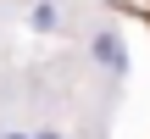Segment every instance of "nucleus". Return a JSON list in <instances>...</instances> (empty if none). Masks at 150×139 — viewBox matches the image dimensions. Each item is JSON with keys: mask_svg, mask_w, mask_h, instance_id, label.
Returning <instances> with one entry per match:
<instances>
[{"mask_svg": "<svg viewBox=\"0 0 150 139\" xmlns=\"http://www.w3.org/2000/svg\"><path fill=\"white\" fill-rule=\"evenodd\" d=\"M33 28H56V6H33Z\"/></svg>", "mask_w": 150, "mask_h": 139, "instance_id": "nucleus-2", "label": "nucleus"}, {"mask_svg": "<svg viewBox=\"0 0 150 139\" xmlns=\"http://www.w3.org/2000/svg\"><path fill=\"white\" fill-rule=\"evenodd\" d=\"M39 139H61V134H50V128H45V134H39Z\"/></svg>", "mask_w": 150, "mask_h": 139, "instance_id": "nucleus-3", "label": "nucleus"}, {"mask_svg": "<svg viewBox=\"0 0 150 139\" xmlns=\"http://www.w3.org/2000/svg\"><path fill=\"white\" fill-rule=\"evenodd\" d=\"M6 139H28V134H6Z\"/></svg>", "mask_w": 150, "mask_h": 139, "instance_id": "nucleus-4", "label": "nucleus"}, {"mask_svg": "<svg viewBox=\"0 0 150 139\" xmlns=\"http://www.w3.org/2000/svg\"><path fill=\"white\" fill-rule=\"evenodd\" d=\"M95 56H100V61H111V67H117V72H122V67H128V56H122V50H117V39H100V45H95Z\"/></svg>", "mask_w": 150, "mask_h": 139, "instance_id": "nucleus-1", "label": "nucleus"}]
</instances>
